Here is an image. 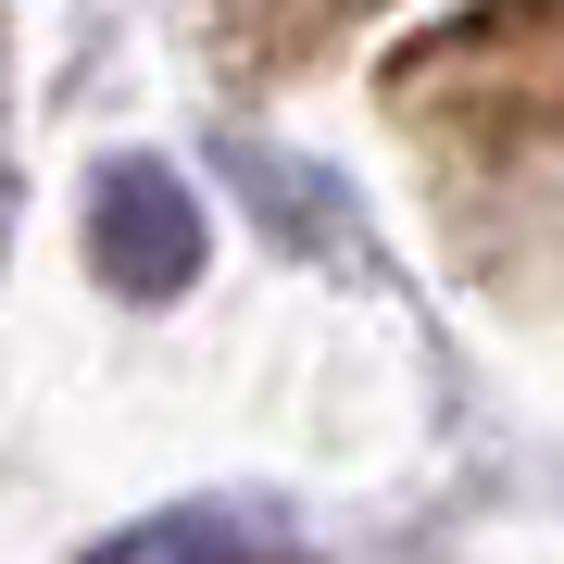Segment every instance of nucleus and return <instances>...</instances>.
Masks as SVG:
<instances>
[{
    "instance_id": "obj_4",
    "label": "nucleus",
    "mask_w": 564,
    "mask_h": 564,
    "mask_svg": "<svg viewBox=\"0 0 564 564\" xmlns=\"http://www.w3.org/2000/svg\"><path fill=\"white\" fill-rule=\"evenodd\" d=\"M276 552V527L263 514H214V502H176L151 527H126V540H101L88 564H263Z\"/></svg>"
},
{
    "instance_id": "obj_1",
    "label": "nucleus",
    "mask_w": 564,
    "mask_h": 564,
    "mask_svg": "<svg viewBox=\"0 0 564 564\" xmlns=\"http://www.w3.org/2000/svg\"><path fill=\"white\" fill-rule=\"evenodd\" d=\"M402 101H440L464 126H540L564 113V0H489V13L440 25V51H414Z\"/></svg>"
},
{
    "instance_id": "obj_5",
    "label": "nucleus",
    "mask_w": 564,
    "mask_h": 564,
    "mask_svg": "<svg viewBox=\"0 0 564 564\" xmlns=\"http://www.w3.org/2000/svg\"><path fill=\"white\" fill-rule=\"evenodd\" d=\"M263 564H289V552H263Z\"/></svg>"
},
{
    "instance_id": "obj_2",
    "label": "nucleus",
    "mask_w": 564,
    "mask_h": 564,
    "mask_svg": "<svg viewBox=\"0 0 564 564\" xmlns=\"http://www.w3.org/2000/svg\"><path fill=\"white\" fill-rule=\"evenodd\" d=\"M88 263L126 289V302H176L202 276V202L176 188V163H101L88 176Z\"/></svg>"
},
{
    "instance_id": "obj_3",
    "label": "nucleus",
    "mask_w": 564,
    "mask_h": 564,
    "mask_svg": "<svg viewBox=\"0 0 564 564\" xmlns=\"http://www.w3.org/2000/svg\"><path fill=\"white\" fill-rule=\"evenodd\" d=\"M226 163H239V188L276 214V239H289V251H351V226H364V214H351V188H339V176H302V163H276L263 139H226Z\"/></svg>"
}]
</instances>
